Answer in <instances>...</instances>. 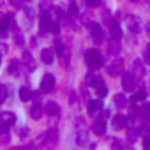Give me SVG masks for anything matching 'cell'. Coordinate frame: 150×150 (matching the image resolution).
Returning a JSON list of instances; mask_svg holds the SVG:
<instances>
[{"mask_svg":"<svg viewBox=\"0 0 150 150\" xmlns=\"http://www.w3.org/2000/svg\"><path fill=\"white\" fill-rule=\"evenodd\" d=\"M76 99H78L76 92H71V96H69V103H71V104H72V103H76Z\"/></svg>","mask_w":150,"mask_h":150,"instance_id":"obj_39","label":"cell"},{"mask_svg":"<svg viewBox=\"0 0 150 150\" xmlns=\"http://www.w3.org/2000/svg\"><path fill=\"white\" fill-rule=\"evenodd\" d=\"M30 117L34 118V120H39L41 117H42V113H44V106H41L39 104V101H35V104H32V108H30Z\"/></svg>","mask_w":150,"mask_h":150,"instance_id":"obj_14","label":"cell"},{"mask_svg":"<svg viewBox=\"0 0 150 150\" xmlns=\"http://www.w3.org/2000/svg\"><path fill=\"white\" fill-rule=\"evenodd\" d=\"M127 28H129L131 32H139V30L143 28V23H141V20H139L138 16L129 14V16H127Z\"/></svg>","mask_w":150,"mask_h":150,"instance_id":"obj_7","label":"cell"},{"mask_svg":"<svg viewBox=\"0 0 150 150\" xmlns=\"http://www.w3.org/2000/svg\"><path fill=\"white\" fill-rule=\"evenodd\" d=\"M143 146H145V148H150V136H148V134L143 136Z\"/></svg>","mask_w":150,"mask_h":150,"instance_id":"obj_35","label":"cell"},{"mask_svg":"<svg viewBox=\"0 0 150 150\" xmlns=\"http://www.w3.org/2000/svg\"><path fill=\"white\" fill-rule=\"evenodd\" d=\"M111 125H113L115 131H120V129H124V127L127 125V118H125L124 115H117V117H113Z\"/></svg>","mask_w":150,"mask_h":150,"instance_id":"obj_16","label":"cell"},{"mask_svg":"<svg viewBox=\"0 0 150 150\" xmlns=\"http://www.w3.org/2000/svg\"><path fill=\"white\" fill-rule=\"evenodd\" d=\"M21 2H28V0H21Z\"/></svg>","mask_w":150,"mask_h":150,"instance_id":"obj_47","label":"cell"},{"mask_svg":"<svg viewBox=\"0 0 150 150\" xmlns=\"http://www.w3.org/2000/svg\"><path fill=\"white\" fill-rule=\"evenodd\" d=\"M101 118H103V120L110 118V110H104V108H103V110H101Z\"/></svg>","mask_w":150,"mask_h":150,"instance_id":"obj_37","label":"cell"},{"mask_svg":"<svg viewBox=\"0 0 150 150\" xmlns=\"http://www.w3.org/2000/svg\"><path fill=\"white\" fill-rule=\"evenodd\" d=\"M146 32H148V35H150V23H146Z\"/></svg>","mask_w":150,"mask_h":150,"instance_id":"obj_44","label":"cell"},{"mask_svg":"<svg viewBox=\"0 0 150 150\" xmlns=\"http://www.w3.org/2000/svg\"><path fill=\"white\" fill-rule=\"evenodd\" d=\"M55 88V76L53 74H44L42 80H41V92L48 94Z\"/></svg>","mask_w":150,"mask_h":150,"instance_id":"obj_5","label":"cell"},{"mask_svg":"<svg viewBox=\"0 0 150 150\" xmlns=\"http://www.w3.org/2000/svg\"><path fill=\"white\" fill-rule=\"evenodd\" d=\"M139 115L145 122H150V103H145L141 108H139Z\"/></svg>","mask_w":150,"mask_h":150,"instance_id":"obj_23","label":"cell"},{"mask_svg":"<svg viewBox=\"0 0 150 150\" xmlns=\"http://www.w3.org/2000/svg\"><path fill=\"white\" fill-rule=\"evenodd\" d=\"M16 122V115L13 111H2L0 113V124L4 125H13Z\"/></svg>","mask_w":150,"mask_h":150,"instance_id":"obj_13","label":"cell"},{"mask_svg":"<svg viewBox=\"0 0 150 150\" xmlns=\"http://www.w3.org/2000/svg\"><path fill=\"white\" fill-rule=\"evenodd\" d=\"M4 6V0H0V7H2Z\"/></svg>","mask_w":150,"mask_h":150,"instance_id":"obj_45","label":"cell"},{"mask_svg":"<svg viewBox=\"0 0 150 150\" xmlns=\"http://www.w3.org/2000/svg\"><path fill=\"white\" fill-rule=\"evenodd\" d=\"M20 60L18 58H13L11 62H9V67H7V71H9V74H18V71H20Z\"/></svg>","mask_w":150,"mask_h":150,"instance_id":"obj_24","label":"cell"},{"mask_svg":"<svg viewBox=\"0 0 150 150\" xmlns=\"http://www.w3.org/2000/svg\"><path fill=\"white\" fill-rule=\"evenodd\" d=\"M145 97H146V90H145V88H139V90H138V94L132 97V101H143Z\"/></svg>","mask_w":150,"mask_h":150,"instance_id":"obj_27","label":"cell"},{"mask_svg":"<svg viewBox=\"0 0 150 150\" xmlns=\"http://www.w3.org/2000/svg\"><path fill=\"white\" fill-rule=\"evenodd\" d=\"M18 134H20V138H21V139H25V138L28 136V127H23V129H20V131H18Z\"/></svg>","mask_w":150,"mask_h":150,"instance_id":"obj_31","label":"cell"},{"mask_svg":"<svg viewBox=\"0 0 150 150\" xmlns=\"http://www.w3.org/2000/svg\"><path fill=\"white\" fill-rule=\"evenodd\" d=\"M51 32H53L55 35H58V32H60V25H58V21H53V23H51Z\"/></svg>","mask_w":150,"mask_h":150,"instance_id":"obj_30","label":"cell"},{"mask_svg":"<svg viewBox=\"0 0 150 150\" xmlns=\"http://www.w3.org/2000/svg\"><path fill=\"white\" fill-rule=\"evenodd\" d=\"M16 44H18V46H23V44H25V39L21 37L20 32H16Z\"/></svg>","mask_w":150,"mask_h":150,"instance_id":"obj_33","label":"cell"},{"mask_svg":"<svg viewBox=\"0 0 150 150\" xmlns=\"http://www.w3.org/2000/svg\"><path fill=\"white\" fill-rule=\"evenodd\" d=\"M58 60H60V65L62 67H67L69 65V60H71V53L65 46H58Z\"/></svg>","mask_w":150,"mask_h":150,"instance_id":"obj_10","label":"cell"},{"mask_svg":"<svg viewBox=\"0 0 150 150\" xmlns=\"http://www.w3.org/2000/svg\"><path fill=\"white\" fill-rule=\"evenodd\" d=\"M132 74L136 76V80H143V76H145V67H143V60L136 58V60L132 62Z\"/></svg>","mask_w":150,"mask_h":150,"instance_id":"obj_9","label":"cell"},{"mask_svg":"<svg viewBox=\"0 0 150 150\" xmlns=\"http://www.w3.org/2000/svg\"><path fill=\"white\" fill-rule=\"evenodd\" d=\"M108 51H110L113 57H117V55L120 53V44H118V39H111V41L108 42Z\"/></svg>","mask_w":150,"mask_h":150,"instance_id":"obj_20","label":"cell"},{"mask_svg":"<svg viewBox=\"0 0 150 150\" xmlns=\"http://www.w3.org/2000/svg\"><path fill=\"white\" fill-rule=\"evenodd\" d=\"M6 51H7V46H6V44H2V42H0V55H4Z\"/></svg>","mask_w":150,"mask_h":150,"instance_id":"obj_43","label":"cell"},{"mask_svg":"<svg viewBox=\"0 0 150 150\" xmlns=\"http://www.w3.org/2000/svg\"><path fill=\"white\" fill-rule=\"evenodd\" d=\"M108 25H110V34H111V37L120 41V37H122V28H120V25H118L115 20H113V21H110Z\"/></svg>","mask_w":150,"mask_h":150,"instance_id":"obj_15","label":"cell"},{"mask_svg":"<svg viewBox=\"0 0 150 150\" xmlns=\"http://www.w3.org/2000/svg\"><path fill=\"white\" fill-rule=\"evenodd\" d=\"M143 60H145V62H146V64L150 65V51H148V50H146V51L143 53Z\"/></svg>","mask_w":150,"mask_h":150,"instance_id":"obj_40","label":"cell"},{"mask_svg":"<svg viewBox=\"0 0 150 150\" xmlns=\"http://www.w3.org/2000/svg\"><path fill=\"white\" fill-rule=\"evenodd\" d=\"M136 76L132 72H122V88L125 92H132L136 88Z\"/></svg>","mask_w":150,"mask_h":150,"instance_id":"obj_2","label":"cell"},{"mask_svg":"<svg viewBox=\"0 0 150 150\" xmlns=\"http://www.w3.org/2000/svg\"><path fill=\"white\" fill-rule=\"evenodd\" d=\"M138 138H139V131H138L136 127H129V129H127V141H129V143H136Z\"/></svg>","mask_w":150,"mask_h":150,"instance_id":"obj_21","label":"cell"},{"mask_svg":"<svg viewBox=\"0 0 150 150\" xmlns=\"http://www.w3.org/2000/svg\"><path fill=\"white\" fill-rule=\"evenodd\" d=\"M106 71H108V74L110 76H120V74L124 72V60L122 58H113L111 60V64L106 67Z\"/></svg>","mask_w":150,"mask_h":150,"instance_id":"obj_3","label":"cell"},{"mask_svg":"<svg viewBox=\"0 0 150 150\" xmlns=\"http://www.w3.org/2000/svg\"><path fill=\"white\" fill-rule=\"evenodd\" d=\"M88 28H90V35H92L94 42L96 44H101L104 41V30H103V27L99 23H90Z\"/></svg>","mask_w":150,"mask_h":150,"instance_id":"obj_4","label":"cell"},{"mask_svg":"<svg viewBox=\"0 0 150 150\" xmlns=\"http://www.w3.org/2000/svg\"><path fill=\"white\" fill-rule=\"evenodd\" d=\"M85 62H87L88 69H90V71H94V69L103 67L104 58H103V55H101L97 50H87V53H85Z\"/></svg>","mask_w":150,"mask_h":150,"instance_id":"obj_1","label":"cell"},{"mask_svg":"<svg viewBox=\"0 0 150 150\" xmlns=\"http://www.w3.org/2000/svg\"><path fill=\"white\" fill-rule=\"evenodd\" d=\"M103 108H104V106H103L101 97H99V99H96V101H90V103H88V113H90V115H94V113L101 111Z\"/></svg>","mask_w":150,"mask_h":150,"instance_id":"obj_19","label":"cell"},{"mask_svg":"<svg viewBox=\"0 0 150 150\" xmlns=\"http://www.w3.org/2000/svg\"><path fill=\"white\" fill-rule=\"evenodd\" d=\"M83 2H85L88 7H97V6H101V0H83Z\"/></svg>","mask_w":150,"mask_h":150,"instance_id":"obj_29","label":"cell"},{"mask_svg":"<svg viewBox=\"0 0 150 150\" xmlns=\"http://www.w3.org/2000/svg\"><path fill=\"white\" fill-rule=\"evenodd\" d=\"M44 113L50 115V117H57V115H60V108L55 101H50V103L44 104Z\"/></svg>","mask_w":150,"mask_h":150,"instance_id":"obj_12","label":"cell"},{"mask_svg":"<svg viewBox=\"0 0 150 150\" xmlns=\"http://www.w3.org/2000/svg\"><path fill=\"white\" fill-rule=\"evenodd\" d=\"M92 131H94V134H97V136H103V134L106 132V122H104L103 118H99L97 122H94V125H92Z\"/></svg>","mask_w":150,"mask_h":150,"instance_id":"obj_17","label":"cell"},{"mask_svg":"<svg viewBox=\"0 0 150 150\" xmlns=\"http://www.w3.org/2000/svg\"><path fill=\"white\" fill-rule=\"evenodd\" d=\"M53 9H55V14H57L58 18H65V13H64L60 7H53Z\"/></svg>","mask_w":150,"mask_h":150,"instance_id":"obj_36","label":"cell"},{"mask_svg":"<svg viewBox=\"0 0 150 150\" xmlns=\"http://www.w3.org/2000/svg\"><path fill=\"white\" fill-rule=\"evenodd\" d=\"M32 94H34V92H30V90H28V88H25V87H21V88H20V99H21L23 103L30 101V99H32Z\"/></svg>","mask_w":150,"mask_h":150,"instance_id":"obj_25","label":"cell"},{"mask_svg":"<svg viewBox=\"0 0 150 150\" xmlns=\"http://www.w3.org/2000/svg\"><path fill=\"white\" fill-rule=\"evenodd\" d=\"M41 60H42L44 64H53V60H55V53H53V50L44 48V50L41 51Z\"/></svg>","mask_w":150,"mask_h":150,"instance_id":"obj_18","label":"cell"},{"mask_svg":"<svg viewBox=\"0 0 150 150\" xmlns=\"http://www.w3.org/2000/svg\"><path fill=\"white\" fill-rule=\"evenodd\" d=\"M57 139H58V131L53 127V129H50L48 132H46V136H44V146H53L55 143H57Z\"/></svg>","mask_w":150,"mask_h":150,"instance_id":"obj_11","label":"cell"},{"mask_svg":"<svg viewBox=\"0 0 150 150\" xmlns=\"http://www.w3.org/2000/svg\"><path fill=\"white\" fill-rule=\"evenodd\" d=\"M2 136H4V138H0V143H7V141L11 139V138H9V132H7V134H2Z\"/></svg>","mask_w":150,"mask_h":150,"instance_id":"obj_42","label":"cell"},{"mask_svg":"<svg viewBox=\"0 0 150 150\" xmlns=\"http://www.w3.org/2000/svg\"><path fill=\"white\" fill-rule=\"evenodd\" d=\"M132 2H138V0H132Z\"/></svg>","mask_w":150,"mask_h":150,"instance_id":"obj_48","label":"cell"},{"mask_svg":"<svg viewBox=\"0 0 150 150\" xmlns=\"http://www.w3.org/2000/svg\"><path fill=\"white\" fill-rule=\"evenodd\" d=\"M51 20H50V14L48 11H41V18H39V28H41V34H46L48 30H51Z\"/></svg>","mask_w":150,"mask_h":150,"instance_id":"obj_6","label":"cell"},{"mask_svg":"<svg viewBox=\"0 0 150 150\" xmlns=\"http://www.w3.org/2000/svg\"><path fill=\"white\" fill-rule=\"evenodd\" d=\"M25 13H27V16H28L30 20L34 18V9H32V7H27V9H25Z\"/></svg>","mask_w":150,"mask_h":150,"instance_id":"obj_41","label":"cell"},{"mask_svg":"<svg viewBox=\"0 0 150 150\" xmlns=\"http://www.w3.org/2000/svg\"><path fill=\"white\" fill-rule=\"evenodd\" d=\"M21 64H23V67H25L28 72L35 71V60H34V57H32V53H30V51H23Z\"/></svg>","mask_w":150,"mask_h":150,"instance_id":"obj_8","label":"cell"},{"mask_svg":"<svg viewBox=\"0 0 150 150\" xmlns=\"http://www.w3.org/2000/svg\"><path fill=\"white\" fill-rule=\"evenodd\" d=\"M7 97V94H6V87L4 85H0V104H2V101Z\"/></svg>","mask_w":150,"mask_h":150,"instance_id":"obj_32","label":"cell"},{"mask_svg":"<svg viewBox=\"0 0 150 150\" xmlns=\"http://www.w3.org/2000/svg\"><path fill=\"white\" fill-rule=\"evenodd\" d=\"M146 50H148V51H150V42H148V44H146Z\"/></svg>","mask_w":150,"mask_h":150,"instance_id":"obj_46","label":"cell"},{"mask_svg":"<svg viewBox=\"0 0 150 150\" xmlns=\"http://www.w3.org/2000/svg\"><path fill=\"white\" fill-rule=\"evenodd\" d=\"M97 96H99L101 99H104V97L108 96V88H106V85H101V87H97Z\"/></svg>","mask_w":150,"mask_h":150,"instance_id":"obj_28","label":"cell"},{"mask_svg":"<svg viewBox=\"0 0 150 150\" xmlns=\"http://www.w3.org/2000/svg\"><path fill=\"white\" fill-rule=\"evenodd\" d=\"M9 127H11V125H4V124H0V134H7V132H9Z\"/></svg>","mask_w":150,"mask_h":150,"instance_id":"obj_38","label":"cell"},{"mask_svg":"<svg viewBox=\"0 0 150 150\" xmlns=\"http://www.w3.org/2000/svg\"><path fill=\"white\" fill-rule=\"evenodd\" d=\"M69 14L71 16H78L80 14V9H78V6H76L74 0H71V4H69Z\"/></svg>","mask_w":150,"mask_h":150,"instance_id":"obj_26","label":"cell"},{"mask_svg":"<svg viewBox=\"0 0 150 150\" xmlns=\"http://www.w3.org/2000/svg\"><path fill=\"white\" fill-rule=\"evenodd\" d=\"M113 104L117 108H125L127 106V99L124 94H115V99H113Z\"/></svg>","mask_w":150,"mask_h":150,"instance_id":"obj_22","label":"cell"},{"mask_svg":"<svg viewBox=\"0 0 150 150\" xmlns=\"http://www.w3.org/2000/svg\"><path fill=\"white\" fill-rule=\"evenodd\" d=\"M9 4H11L13 7H16V9H21V6H23L20 0H9Z\"/></svg>","mask_w":150,"mask_h":150,"instance_id":"obj_34","label":"cell"}]
</instances>
